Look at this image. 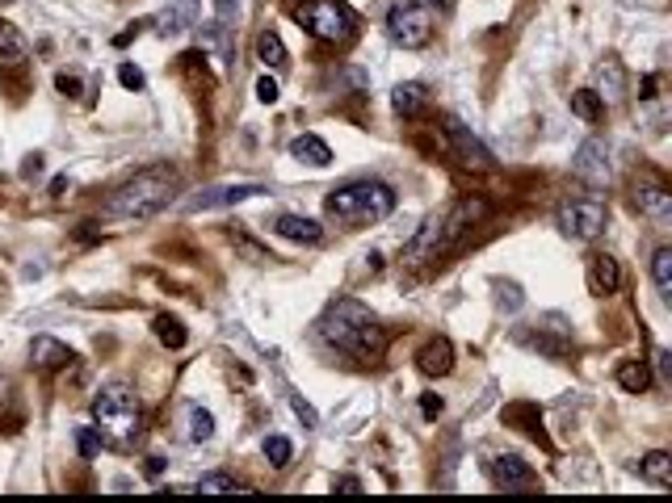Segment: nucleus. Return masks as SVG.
<instances>
[{"label": "nucleus", "mask_w": 672, "mask_h": 503, "mask_svg": "<svg viewBox=\"0 0 672 503\" xmlns=\"http://www.w3.org/2000/svg\"><path fill=\"white\" fill-rule=\"evenodd\" d=\"M59 93L81 97V80H76V76H59Z\"/></svg>", "instance_id": "obj_41"}, {"label": "nucleus", "mask_w": 672, "mask_h": 503, "mask_svg": "<svg viewBox=\"0 0 672 503\" xmlns=\"http://www.w3.org/2000/svg\"><path fill=\"white\" fill-rule=\"evenodd\" d=\"M652 277H656L660 298H668L672 294V248H656V256H652Z\"/></svg>", "instance_id": "obj_28"}, {"label": "nucleus", "mask_w": 672, "mask_h": 503, "mask_svg": "<svg viewBox=\"0 0 672 503\" xmlns=\"http://www.w3.org/2000/svg\"><path fill=\"white\" fill-rule=\"evenodd\" d=\"M215 9H219V26H223V30L236 21V13H240V9H236V0H219Z\"/></svg>", "instance_id": "obj_38"}, {"label": "nucleus", "mask_w": 672, "mask_h": 503, "mask_svg": "<svg viewBox=\"0 0 672 503\" xmlns=\"http://www.w3.org/2000/svg\"><path fill=\"white\" fill-rule=\"evenodd\" d=\"M618 282H622V268H618L613 256H597V260L589 265V290L597 294V298H601V294H613Z\"/></svg>", "instance_id": "obj_16"}, {"label": "nucleus", "mask_w": 672, "mask_h": 503, "mask_svg": "<svg viewBox=\"0 0 672 503\" xmlns=\"http://www.w3.org/2000/svg\"><path fill=\"white\" fill-rule=\"evenodd\" d=\"M639 474H643V478H652L656 487H672V453H664V449L647 453L639 461Z\"/></svg>", "instance_id": "obj_21"}, {"label": "nucleus", "mask_w": 672, "mask_h": 503, "mask_svg": "<svg viewBox=\"0 0 672 503\" xmlns=\"http://www.w3.org/2000/svg\"><path fill=\"white\" fill-rule=\"evenodd\" d=\"M173 197H176V173L168 164H156V168H144V173L130 176L127 185L105 202V210L113 219H152Z\"/></svg>", "instance_id": "obj_2"}, {"label": "nucleus", "mask_w": 672, "mask_h": 503, "mask_svg": "<svg viewBox=\"0 0 672 503\" xmlns=\"http://www.w3.org/2000/svg\"><path fill=\"white\" fill-rule=\"evenodd\" d=\"M101 445H105V440L97 437L93 428H76V449H81V457H89V461L101 457Z\"/></svg>", "instance_id": "obj_33"}, {"label": "nucleus", "mask_w": 672, "mask_h": 503, "mask_svg": "<svg viewBox=\"0 0 672 503\" xmlns=\"http://www.w3.org/2000/svg\"><path fill=\"white\" fill-rule=\"evenodd\" d=\"M202 17V9H198V0H173L168 9L160 13V21H156V30L160 34H185Z\"/></svg>", "instance_id": "obj_14"}, {"label": "nucleus", "mask_w": 672, "mask_h": 503, "mask_svg": "<svg viewBox=\"0 0 672 503\" xmlns=\"http://www.w3.org/2000/svg\"><path fill=\"white\" fill-rule=\"evenodd\" d=\"M290 407H294V415H299V424H303V428H316V424H320V415H316V407L307 403L303 394H294V399H290Z\"/></svg>", "instance_id": "obj_35"}, {"label": "nucleus", "mask_w": 672, "mask_h": 503, "mask_svg": "<svg viewBox=\"0 0 672 503\" xmlns=\"http://www.w3.org/2000/svg\"><path fill=\"white\" fill-rule=\"evenodd\" d=\"M420 411H425V415H441V399H437V394H425V399H420Z\"/></svg>", "instance_id": "obj_40"}, {"label": "nucleus", "mask_w": 672, "mask_h": 503, "mask_svg": "<svg viewBox=\"0 0 672 503\" xmlns=\"http://www.w3.org/2000/svg\"><path fill=\"white\" fill-rule=\"evenodd\" d=\"M606 205L597 202V197H589V202H572V205H563V231L572 239H597L601 231H606Z\"/></svg>", "instance_id": "obj_8"}, {"label": "nucleus", "mask_w": 672, "mask_h": 503, "mask_svg": "<svg viewBox=\"0 0 672 503\" xmlns=\"http://www.w3.org/2000/svg\"><path fill=\"white\" fill-rule=\"evenodd\" d=\"M391 105H395V113H400V118H412V113H420V105H425V93H420V84H395V93H391Z\"/></svg>", "instance_id": "obj_25"}, {"label": "nucleus", "mask_w": 672, "mask_h": 503, "mask_svg": "<svg viewBox=\"0 0 672 503\" xmlns=\"http://www.w3.org/2000/svg\"><path fill=\"white\" fill-rule=\"evenodd\" d=\"M193 491H202V495H227V491H244V487L231 478V474H207Z\"/></svg>", "instance_id": "obj_31"}, {"label": "nucleus", "mask_w": 672, "mask_h": 503, "mask_svg": "<svg viewBox=\"0 0 672 503\" xmlns=\"http://www.w3.org/2000/svg\"><path fill=\"white\" fill-rule=\"evenodd\" d=\"M231 239H236V248H244V256H248V260H261V256H265V248H261V244H253L244 231H231Z\"/></svg>", "instance_id": "obj_37"}, {"label": "nucleus", "mask_w": 672, "mask_h": 503, "mask_svg": "<svg viewBox=\"0 0 672 503\" xmlns=\"http://www.w3.org/2000/svg\"><path fill=\"white\" fill-rule=\"evenodd\" d=\"M425 4H433V9H454V0H425Z\"/></svg>", "instance_id": "obj_44"}, {"label": "nucleus", "mask_w": 672, "mask_h": 503, "mask_svg": "<svg viewBox=\"0 0 672 503\" xmlns=\"http://www.w3.org/2000/svg\"><path fill=\"white\" fill-rule=\"evenodd\" d=\"M572 173H576L589 189L609 185V156H606V143H601V139H589V143H584V147L576 151V159H572Z\"/></svg>", "instance_id": "obj_10"}, {"label": "nucleus", "mask_w": 672, "mask_h": 503, "mask_svg": "<svg viewBox=\"0 0 672 503\" xmlns=\"http://www.w3.org/2000/svg\"><path fill=\"white\" fill-rule=\"evenodd\" d=\"M572 110H576L584 122H597V118L606 113V101L592 93V89H576V93H572Z\"/></svg>", "instance_id": "obj_29"}, {"label": "nucleus", "mask_w": 672, "mask_h": 503, "mask_svg": "<svg viewBox=\"0 0 672 503\" xmlns=\"http://www.w3.org/2000/svg\"><path fill=\"white\" fill-rule=\"evenodd\" d=\"M362 483H357V478H353V474H345V478H336V495H362Z\"/></svg>", "instance_id": "obj_39"}, {"label": "nucleus", "mask_w": 672, "mask_h": 503, "mask_svg": "<svg viewBox=\"0 0 672 503\" xmlns=\"http://www.w3.org/2000/svg\"><path fill=\"white\" fill-rule=\"evenodd\" d=\"M118 80H122V89H130V93H139L147 84L144 67H135V63H122V67H118Z\"/></svg>", "instance_id": "obj_34"}, {"label": "nucleus", "mask_w": 672, "mask_h": 503, "mask_svg": "<svg viewBox=\"0 0 672 503\" xmlns=\"http://www.w3.org/2000/svg\"><path fill=\"white\" fill-rule=\"evenodd\" d=\"M597 97H606V101H622V93H626V84H622V63L613 59H601L597 63V89H592Z\"/></svg>", "instance_id": "obj_17"}, {"label": "nucleus", "mask_w": 672, "mask_h": 503, "mask_svg": "<svg viewBox=\"0 0 672 503\" xmlns=\"http://www.w3.org/2000/svg\"><path fill=\"white\" fill-rule=\"evenodd\" d=\"M290 453H294V445H290L286 437H270V440H265V461H270L273 470H282V466L290 461Z\"/></svg>", "instance_id": "obj_30"}, {"label": "nucleus", "mask_w": 672, "mask_h": 503, "mask_svg": "<svg viewBox=\"0 0 672 503\" xmlns=\"http://www.w3.org/2000/svg\"><path fill=\"white\" fill-rule=\"evenodd\" d=\"M21 59H26V38H21L13 21L0 17V63H21Z\"/></svg>", "instance_id": "obj_22"}, {"label": "nucleus", "mask_w": 672, "mask_h": 503, "mask_svg": "<svg viewBox=\"0 0 672 503\" xmlns=\"http://www.w3.org/2000/svg\"><path fill=\"white\" fill-rule=\"evenodd\" d=\"M152 328H156V340L168 344V348H185V340H190V331L181 328L173 314H156V319H152Z\"/></svg>", "instance_id": "obj_27"}, {"label": "nucleus", "mask_w": 672, "mask_h": 503, "mask_svg": "<svg viewBox=\"0 0 672 503\" xmlns=\"http://www.w3.org/2000/svg\"><path fill=\"white\" fill-rule=\"evenodd\" d=\"M256 101L273 105V101H277V80H273V76H261V80H256Z\"/></svg>", "instance_id": "obj_36"}, {"label": "nucleus", "mask_w": 672, "mask_h": 503, "mask_svg": "<svg viewBox=\"0 0 672 503\" xmlns=\"http://www.w3.org/2000/svg\"><path fill=\"white\" fill-rule=\"evenodd\" d=\"M328 214H336V219H349V222H379L387 219L391 210H395V193L387 185H345L336 189V193H328Z\"/></svg>", "instance_id": "obj_4"}, {"label": "nucleus", "mask_w": 672, "mask_h": 503, "mask_svg": "<svg viewBox=\"0 0 672 503\" xmlns=\"http://www.w3.org/2000/svg\"><path fill=\"white\" fill-rule=\"evenodd\" d=\"M488 470H492V478H496L504 491H526L529 483H534V470L512 453H496L492 461H488Z\"/></svg>", "instance_id": "obj_11"}, {"label": "nucleus", "mask_w": 672, "mask_h": 503, "mask_svg": "<svg viewBox=\"0 0 672 503\" xmlns=\"http://www.w3.org/2000/svg\"><path fill=\"white\" fill-rule=\"evenodd\" d=\"M387 34H391V43H400V47H408V50L429 47V38H433L429 9L417 4V0H400V4H391V13H387Z\"/></svg>", "instance_id": "obj_6"}, {"label": "nucleus", "mask_w": 672, "mask_h": 503, "mask_svg": "<svg viewBox=\"0 0 672 503\" xmlns=\"http://www.w3.org/2000/svg\"><path fill=\"white\" fill-rule=\"evenodd\" d=\"M446 135H449V143H454V156L463 159L466 168H475V173H488V168H496V156L483 147L471 130H466L463 122H454V118H446Z\"/></svg>", "instance_id": "obj_9"}, {"label": "nucleus", "mask_w": 672, "mask_h": 503, "mask_svg": "<svg viewBox=\"0 0 672 503\" xmlns=\"http://www.w3.org/2000/svg\"><path fill=\"white\" fill-rule=\"evenodd\" d=\"M72 185V181H67V176H55V185H51V193H55V197H64V189Z\"/></svg>", "instance_id": "obj_43"}, {"label": "nucleus", "mask_w": 672, "mask_h": 503, "mask_svg": "<svg viewBox=\"0 0 672 503\" xmlns=\"http://www.w3.org/2000/svg\"><path fill=\"white\" fill-rule=\"evenodd\" d=\"M492 214V205L483 202V197H463V202L454 205L449 214H441L437 219V248H449V244H458V239L475 227V222H483Z\"/></svg>", "instance_id": "obj_7"}, {"label": "nucleus", "mask_w": 672, "mask_h": 503, "mask_svg": "<svg viewBox=\"0 0 672 503\" xmlns=\"http://www.w3.org/2000/svg\"><path fill=\"white\" fill-rule=\"evenodd\" d=\"M504 415H509V424H521V428H526V432L538 440V445H551V440H546V432H543V420H538V411L529 407V403H517V407H509Z\"/></svg>", "instance_id": "obj_24"}, {"label": "nucleus", "mask_w": 672, "mask_h": 503, "mask_svg": "<svg viewBox=\"0 0 672 503\" xmlns=\"http://www.w3.org/2000/svg\"><path fill=\"white\" fill-rule=\"evenodd\" d=\"M294 21L324 43H349L353 30H357V13L345 0H307V4H299Z\"/></svg>", "instance_id": "obj_5"}, {"label": "nucleus", "mask_w": 672, "mask_h": 503, "mask_svg": "<svg viewBox=\"0 0 672 503\" xmlns=\"http://www.w3.org/2000/svg\"><path fill=\"white\" fill-rule=\"evenodd\" d=\"M273 231L282 239H294V244H320L324 231L316 219H303V214H282V219L273 222Z\"/></svg>", "instance_id": "obj_15"}, {"label": "nucleus", "mask_w": 672, "mask_h": 503, "mask_svg": "<svg viewBox=\"0 0 672 503\" xmlns=\"http://www.w3.org/2000/svg\"><path fill=\"white\" fill-rule=\"evenodd\" d=\"M93 420L101 440H110L113 449H130L139 440V432H144V407H139L135 391L122 386V382L105 386L93 399Z\"/></svg>", "instance_id": "obj_3"}, {"label": "nucleus", "mask_w": 672, "mask_h": 503, "mask_svg": "<svg viewBox=\"0 0 672 503\" xmlns=\"http://www.w3.org/2000/svg\"><path fill=\"white\" fill-rule=\"evenodd\" d=\"M496 298H500V302H509V306H521V294H517L512 285H509V290H496Z\"/></svg>", "instance_id": "obj_42"}, {"label": "nucleus", "mask_w": 672, "mask_h": 503, "mask_svg": "<svg viewBox=\"0 0 672 503\" xmlns=\"http://www.w3.org/2000/svg\"><path fill=\"white\" fill-rule=\"evenodd\" d=\"M635 202H639V210L647 214V219H672V197H668V189H660V185H639V193H635Z\"/></svg>", "instance_id": "obj_20"}, {"label": "nucleus", "mask_w": 672, "mask_h": 503, "mask_svg": "<svg viewBox=\"0 0 672 503\" xmlns=\"http://www.w3.org/2000/svg\"><path fill=\"white\" fill-rule=\"evenodd\" d=\"M30 361H34V369H64V365L72 361V348H67L64 340H55V336H34Z\"/></svg>", "instance_id": "obj_13"}, {"label": "nucleus", "mask_w": 672, "mask_h": 503, "mask_svg": "<svg viewBox=\"0 0 672 503\" xmlns=\"http://www.w3.org/2000/svg\"><path fill=\"white\" fill-rule=\"evenodd\" d=\"M417 365L425 377H446L449 369H454V344H449L446 336H437V340H429V344L417 352Z\"/></svg>", "instance_id": "obj_12"}, {"label": "nucleus", "mask_w": 672, "mask_h": 503, "mask_svg": "<svg viewBox=\"0 0 672 503\" xmlns=\"http://www.w3.org/2000/svg\"><path fill=\"white\" fill-rule=\"evenodd\" d=\"M256 59L265 63V67H286V47H282V38L273 30H265L256 38Z\"/></svg>", "instance_id": "obj_26"}, {"label": "nucleus", "mask_w": 672, "mask_h": 503, "mask_svg": "<svg viewBox=\"0 0 672 503\" xmlns=\"http://www.w3.org/2000/svg\"><path fill=\"white\" fill-rule=\"evenodd\" d=\"M320 336L340 352L362 357V361H379L387 352V331L379 328V319L362 302L353 298H340L336 306H328V314L320 319Z\"/></svg>", "instance_id": "obj_1"}, {"label": "nucleus", "mask_w": 672, "mask_h": 503, "mask_svg": "<svg viewBox=\"0 0 672 503\" xmlns=\"http://www.w3.org/2000/svg\"><path fill=\"white\" fill-rule=\"evenodd\" d=\"M261 193H270V185H227V189H210V193H202L193 205H236V202H248V197H261Z\"/></svg>", "instance_id": "obj_18"}, {"label": "nucleus", "mask_w": 672, "mask_h": 503, "mask_svg": "<svg viewBox=\"0 0 672 503\" xmlns=\"http://www.w3.org/2000/svg\"><path fill=\"white\" fill-rule=\"evenodd\" d=\"M290 151L303 159V164H311V168H328V164H332V147H328L320 135H299V139L290 143Z\"/></svg>", "instance_id": "obj_19"}, {"label": "nucleus", "mask_w": 672, "mask_h": 503, "mask_svg": "<svg viewBox=\"0 0 672 503\" xmlns=\"http://www.w3.org/2000/svg\"><path fill=\"white\" fill-rule=\"evenodd\" d=\"M618 386H622V391H635V394L647 391V386H652V369H647V361H622L618 365Z\"/></svg>", "instance_id": "obj_23"}, {"label": "nucleus", "mask_w": 672, "mask_h": 503, "mask_svg": "<svg viewBox=\"0 0 672 503\" xmlns=\"http://www.w3.org/2000/svg\"><path fill=\"white\" fill-rule=\"evenodd\" d=\"M190 437L193 440H210V437H215V420H210V411L190 407Z\"/></svg>", "instance_id": "obj_32"}]
</instances>
